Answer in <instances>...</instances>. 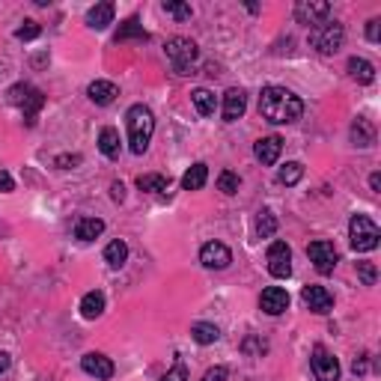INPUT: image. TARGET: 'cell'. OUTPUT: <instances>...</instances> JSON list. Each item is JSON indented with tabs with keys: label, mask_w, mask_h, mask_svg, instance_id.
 <instances>
[{
	"label": "cell",
	"mask_w": 381,
	"mask_h": 381,
	"mask_svg": "<svg viewBox=\"0 0 381 381\" xmlns=\"http://www.w3.org/2000/svg\"><path fill=\"white\" fill-rule=\"evenodd\" d=\"M164 54H167L176 75H191L194 63L200 60V48H197V42H191L185 36H173L167 45H164Z\"/></svg>",
	"instance_id": "3957f363"
},
{
	"label": "cell",
	"mask_w": 381,
	"mask_h": 381,
	"mask_svg": "<svg viewBox=\"0 0 381 381\" xmlns=\"http://www.w3.org/2000/svg\"><path fill=\"white\" fill-rule=\"evenodd\" d=\"M280 152H283V140H280L277 135H268V137H259L254 143V155L256 161H262L265 167H271V164H277Z\"/></svg>",
	"instance_id": "9a60e30c"
},
{
	"label": "cell",
	"mask_w": 381,
	"mask_h": 381,
	"mask_svg": "<svg viewBox=\"0 0 381 381\" xmlns=\"http://www.w3.org/2000/svg\"><path fill=\"white\" fill-rule=\"evenodd\" d=\"M161 381H188V370H185V363L176 360V367L167 370V375H161Z\"/></svg>",
	"instance_id": "8d00e7d4"
},
{
	"label": "cell",
	"mask_w": 381,
	"mask_h": 381,
	"mask_svg": "<svg viewBox=\"0 0 381 381\" xmlns=\"http://www.w3.org/2000/svg\"><path fill=\"white\" fill-rule=\"evenodd\" d=\"M105 313V292H87L80 298V316L84 319H98Z\"/></svg>",
	"instance_id": "7402d4cb"
},
{
	"label": "cell",
	"mask_w": 381,
	"mask_h": 381,
	"mask_svg": "<svg viewBox=\"0 0 381 381\" xmlns=\"http://www.w3.org/2000/svg\"><path fill=\"white\" fill-rule=\"evenodd\" d=\"M200 262L206 265V268L221 271V268H226V265L233 262V254H229V247L224 241H206L200 247Z\"/></svg>",
	"instance_id": "7c38bea8"
},
{
	"label": "cell",
	"mask_w": 381,
	"mask_h": 381,
	"mask_svg": "<svg viewBox=\"0 0 381 381\" xmlns=\"http://www.w3.org/2000/svg\"><path fill=\"white\" fill-rule=\"evenodd\" d=\"M301 176H304V164L301 161H286L283 167L277 170V182H280V185H298Z\"/></svg>",
	"instance_id": "f546056e"
},
{
	"label": "cell",
	"mask_w": 381,
	"mask_h": 381,
	"mask_svg": "<svg viewBox=\"0 0 381 381\" xmlns=\"http://www.w3.org/2000/svg\"><path fill=\"white\" fill-rule=\"evenodd\" d=\"M110 197H113L117 203L125 200V185H122V182H113V185H110Z\"/></svg>",
	"instance_id": "b9f144b4"
},
{
	"label": "cell",
	"mask_w": 381,
	"mask_h": 381,
	"mask_svg": "<svg viewBox=\"0 0 381 381\" xmlns=\"http://www.w3.org/2000/svg\"><path fill=\"white\" fill-rule=\"evenodd\" d=\"M349 75L357 80V84H372V80H375L372 63L363 60V57H352V60H349Z\"/></svg>",
	"instance_id": "484cf974"
},
{
	"label": "cell",
	"mask_w": 381,
	"mask_h": 381,
	"mask_svg": "<svg viewBox=\"0 0 381 381\" xmlns=\"http://www.w3.org/2000/svg\"><path fill=\"white\" fill-rule=\"evenodd\" d=\"M54 164H57L60 170H72L75 164H80V155H57V161H54Z\"/></svg>",
	"instance_id": "f35d334b"
},
{
	"label": "cell",
	"mask_w": 381,
	"mask_h": 381,
	"mask_svg": "<svg viewBox=\"0 0 381 381\" xmlns=\"http://www.w3.org/2000/svg\"><path fill=\"white\" fill-rule=\"evenodd\" d=\"M349 241L357 254H370L381 241V229L372 218H367V214H355L349 221Z\"/></svg>",
	"instance_id": "277c9868"
},
{
	"label": "cell",
	"mask_w": 381,
	"mask_h": 381,
	"mask_svg": "<svg viewBox=\"0 0 381 381\" xmlns=\"http://www.w3.org/2000/svg\"><path fill=\"white\" fill-rule=\"evenodd\" d=\"M105 233V221L102 218H80L75 224V239L78 241H95Z\"/></svg>",
	"instance_id": "d6986e66"
},
{
	"label": "cell",
	"mask_w": 381,
	"mask_h": 381,
	"mask_svg": "<svg viewBox=\"0 0 381 381\" xmlns=\"http://www.w3.org/2000/svg\"><path fill=\"white\" fill-rule=\"evenodd\" d=\"M241 352H244L247 357H262L265 352H268V343H265L262 337H247V340L241 343Z\"/></svg>",
	"instance_id": "d6a6232c"
},
{
	"label": "cell",
	"mask_w": 381,
	"mask_h": 381,
	"mask_svg": "<svg viewBox=\"0 0 381 381\" xmlns=\"http://www.w3.org/2000/svg\"><path fill=\"white\" fill-rule=\"evenodd\" d=\"M87 95H90V102L98 105V108H108L113 98L120 95V87L113 84V80H93V84L87 87Z\"/></svg>",
	"instance_id": "e0dca14e"
},
{
	"label": "cell",
	"mask_w": 381,
	"mask_h": 381,
	"mask_svg": "<svg viewBox=\"0 0 381 381\" xmlns=\"http://www.w3.org/2000/svg\"><path fill=\"white\" fill-rule=\"evenodd\" d=\"M304 102L286 87H265L259 95V117L271 125H292L301 120Z\"/></svg>",
	"instance_id": "6da1fadb"
},
{
	"label": "cell",
	"mask_w": 381,
	"mask_h": 381,
	"mask_svg": "<svg viewBox=\"0 0 381 381\" xmlns=\"http://www.w3.org/2000/svg\"><path fill=\"white\" fill-rule=\"evenodd\" d=\"M167 15H173L176 21H188L191 15H194V9L188 6V4H179V0H164V6H161Z\"/></svg>",
	"instance_id": "1f68e13d"
},
{
	"label": "cell",
	"mask_w": 381,
	"mask_h": 381,
	"mask_svg": "<svg viewBox=\"0 0 381 381\" xmlns=\"http://www.w3.org/2000/svg\"><path fill=\"white\" fill-rule=\"evenodd\" d=\"M125 128H128V149L135 155H143L149 149V140L155 135V117L146 105H131L125 113Z\"/></svg>",
	"instance_id": "7a4b0ae2"
},
{
	"label": "cell",
	"mask_w": 381,
	"mask_h": 381,
	"mask_svg": "<svg viewBox=\"0 0 381 381\" xmlns=\"http://www.w3.org/2000/svg\"><path fill=\"white\" fill-rule=\"evenodd\" d=\"M307 256H310L313 265H316V271H319V274H334L337 262H340L337 247L330 244V241H325V239L307 244Z\"/></svg>",
	"instance_id": "ba28073f"
},
{
	"label": "cell",
	"mask_w": 381,
	"mask_h": 381,
	"mask_svg": "<svg viewBox=\"0 0 381 381\" xmlns=\"http://www.w3.org/2000/svg\"><path fill=\"white\" fill-rule=\"evenodd\" d=\"M113 4H95L90 12H87V24L93 27V30H105L108 24H113Z\"/></svg>",
	"instance_id": "cb8c5ba5"
},
{
	"label": "cell",
	"mask_w": 381,
	"mask_h": 381,
	"mask_svg": "<svg viewBox=\"0 0 381 381\" xmlns=\"http://www.w3.org/2000/svg\"><path fill=\"white\" fill-rule=\"evenodd\" d=\"M117 45L120 42H128V39H135V42H149V33L143 30V24L137 21V19H125L122 24H120V30H117Z\"/></svg>",
	"instance_id": "44dd1931"
},
{
	"label": "cell",
	"mask_w": 381,
	"mask_h": 381,
	"mask_svg": "<svg viewBox=\"0 0 381 381\" xmlns=\"http://www.w3.org/2000/svg\"><path fill=\"white\" fill-rule=\"evenodd\" d=\"M352 370H355V375H363V372H367V355H360V357H355V363H352Z\"/></svg>",
	"instance_id": "7bdbcfd3"
},
{
	"label": "cell",
	"mask_w": 381,
	"mask_h": 381,
	"mask_svg": "<svg viewBox=\"0 0 381 381\" xmlns=\"http://www.w3.org/2000/svg\"><path fill=\"white\" fill-rule=\"evenodd\" d=\"M98 149H102V155H105V158L117 161V158H120V152H122L120 131H117V128H110V125H105L102 131H98Z\"/></svg>",
	"instance_id": "ac0fdd59"
},
{
	"label": "cell",
	"mask_w": 381,
	"mask_h": 381,
	"mask_svg": "<svg viewBox=\"0 0 381 381\" xmlns=\"http://www.w3.org/2000/svg\"><path fill=\"white\" fill-rule=\"evenodd\" d=\"M265 262H268V274L274 280H286L292 274V251L286 241H271L268 254H265Z\"/></svg>",
	"instance_id": "52a82bcc"
},
{
	"label": "cell",
	"mask_w": 381,
	"mask_h": 381,
	"mask_svg": "<svg viewBox=\"0 0 381 381\" xmlns=\"http://www.w3.org/2000/svg\"><path fill=\"white\" fill-rule=\"evenodd\" d=\"M0 191H4V194L15 191V182H12V176H9L6 170H0Z\"/></svg>",
	"instance_id": "60d3db41"
},
{
	"label": "cell",
	"mask_w": 381,
	"mask_h": 381,
	"mask_svg": "<svg viewBox=\"0 0 381 381\" xmlns=\"http://www.w3.org/2000/svg\"><path fill=\"white\" fill-rule=\"evenodd\" d=\"M301 301L310 313H319V316H325V313L334 310V295H330L325 286H304L301 289Z\"/></svg>",
	"instance_id": "8fae6325"
},
{
	"label": "cell",
	"mask_w": 381,
	"mask_h": 381,
	"mask_svg": "<svg viewBox=\"0 0 381 381\" xmlns=\"http://www.w3.org/2000/svg\"><path fill=\"white\" fill-rule=\"evenodd\" d=\"M9 367H12V357H9L6 352H0V375H4Z\"/></svg>",
	"instance_id": "ee69618b"
},
{
	"label": "cell",
	"mask_w": 381,
	"mask_h": 381,
	"mask_svg": "<svg viewBox=\"0 0 381 381\" xmlns=\"http://www.w3.org/2000/svg\"><path fill=\"white\" fill-rule=\"evenodd\" d=\"M137 188L140 191H152V194H161L170 188V176L164 173H146V176H137Z\"/></svg>",
	"instance_id": "f1b7e54d"
},
{
	"label": "cell",
	"mask_w": 381,
	"mask_h": 381,
	"mask_svg": "<svg viewBox=\"0 0 381 381\" xmlns=\"http://www.w3.org/2000/svg\"><path fill=\"white\" fill-rule=\"evenodd\" d=\"M370 188H372L375 194L381 191V176H378V173H372V176H370Z\"/></svg>",
	"instance_id": "f6af8a7d"
},
{
	"label": "cell",
	"mask_w": 381,
	"mask_h": 381,
	"mask_svg": "<svg viewBox=\"0 0 381 381\" xmlns=\"http://www.w3.org/2000/svg\"><path fill=\"white\" fill-rule=\"evenodd\" d=\"M39 33H42V27L36 21H24V27L15 30V36H19L21 42H33V39H39Z\"/></svg>",
	"instance_id": "d590c367"
},
{
	"label": "cell",
	"mask_w": 381,
	"mask_h": 381,
	"mask_svg": "<svg viewBox=\"0 0 381 381\" xmlns=\"http://www.w3.org/2000/svg\"><path fill=\"white\" fill-rule=\"evenodd\" d=\"M357 277H360V283H363V286H375L378 268H375L372 262H357Z\"/></svg>",
	"instance_id": "e575fe53"
},
{
	"label": "cell",
	"mask_w": 381,
	"mask_h": 381,
	"mask_svg": "<svg viewBox=\"0 0 381 381\" xmlns=\"http://www.w3.org/2000/svg\"><path fill=\"white\" fill-rule=\"evenodd\" d=\"M80 370H84L87 375H95L98 381H108V378H113V372H117L113 360L105 357L102 352H90V355L80 357Z\"/></svg>",
	"instance_id": "5bb4252c"
},
{
	"label": "cell",
	"mask_w": 381,
	"mask_h": 381,
	"mask_svg": "<svg viewBox=\"0 0 381 381\" xmlns=\"http://www.w3.org/2000/svg\"><path fill=\"white\" fill-rule=\"evenodd\" d=\"M310 367H313V375H316V381H340V360L330 355L325 345H316V349H313Z\"/></svg>",
	"instance_id": "9c48e42d"
},
{
	"label": "cell",
	"mask_w": 381,
	"mask_h": 381,
	"mask_svg": "<svg viewBox=\"0 0 381 381\" xmlns=\"http://www.w3.org/2000/svg\"><path fill=\"white\" fill-rule=\"evenodd\" d=\"M191 102H194V108H197V113H200V117H212L214 108H218V102H214V93L206 90V87H197V90L191 93Z\"/></svg>",
	"instance_id": "d4e9b609"
},
{
	"label": "cell",
	"mask_w": 381,
	"mask_h": 381,
	"mask_svg": "<svg viewBox=\"0 0 381 381\" xmlns=\"http://www.w3.org/2000/svg\"><path fill=\"white\" fill-rule=\"evenodd\" d=\"M352 143L360 146V149H370V146L375 143V128H372L370 120L357 117V120L352 122Z\"/></svg>",
	"instance_id": "ffe728a7"
},
{
	"label": "cell",
	"mask_w": 381,
	"mask_h": 381,
	"mask_svg": "<svg viewBox=\"0 0 381 381\" xmlns=\"http://www.w3.org/2000/svg\"><path fill=\"white\" fill-rule=\"evenodd\" d=\"M328 15H330V4H325V0H298V4H295L298 24H307L310 30L325 24Z\"/></svg>",
	"instance_id": "30bf717a"
},
{
	"label": "cell",
	"mask_w": 381,
	"mask_h": 381,
	"mask_svg": "<svg viewBox=\"0 0 381 381\" xmlns=\"http://www.w3.org/2000/svg\"><path fill=\"white\" fill-rule=\"evenodd\" d=\"M259 310L268 313V316H280V313L289 310V292L283 286H268L259 295Z\"/></svg>",
	"instance_id": "4fadbf2b"
},
{
	"label": "cell",
	"mask_w": 381,
	"mask_h": 381,
	"mask_svg": "<svg viewBox=\"0 0 381 381\" xmlns=\"http://www.w3.org/2000/svg\"><path fill=\"white\" fill-rule=\"evenodd\" d=\"M206 179H209V167L203 161H197V164H191V167H188V173L182 176V188H185V191H200L206 185Z\"/></svg>",
	"instance_id": "603a6c76"
},
{
	"label": "cell",
	"mask_w": 381,
	"mask_h": 381,
	"mask_svg": "<svg viewBox=\"0 0 381 381\" xmlns=\"http://www.w3.org/2000/svg\"><path fill=\"white\" fill-rule=\"evenodd\" d=\"M343 39H345V27L340 21H325L319 27L310 30V45L316 48L319 54H337L343 48Z\"/></svg>",
	"instance_id": "8992f818"
},
{
	"label": "cell",
	"mask_w": 381,
	"mask_h": 381,
	"mask_svg": "<svg viewBox=\"0 0 381 381\" xmlns=\"http://www.w3.org/2000/svg\"><path fill=\"white\" fill-rule=\"evenodd\" d=\"M226 367H212L206 375H203V381H226Z\"/></svg>",
	"instance_id": "ab89813d"
},
{
	"label": "cell",
	"mask_w": 381,
	"mask_h": 381,
	"mask_svg": "<svg viewBox=\"0 0 381 381\" xmlns=\"http://www.w3.org/2000/svg\"><path fill=\"white\" fill-rule=\"evenodd\" d=\"M367 39L370 42H378L381 39V19H370L367 21Z\"/></svg>",
	"instance_id": "74e56055"
},
{
	"label": "cell",
	"mask_w": 381,
	"mask_h": 381,
	"mask_svg": "<svg viewBox=\"0 0 381 381\" xmlns=\"http://www.w3.org/2000/svg\"><path fill=\"white\" fill-rule=\"evenodd\" d=\"M277 233V214L271 209H262L256 218V236L259 239H271Z\"/></svg>",
	"instance_id": "4dcf8cb0"
},
{
	"label": "cell",
	"mask_w": 381,
	"mask_h": 381,
	"mask_svg": "<svg viewBox=\"0 0 381 381\" xmlns=\"http://www.w3.org/2000/svg\"><path fill=\"white\" fill-rule=\"evenodd\" d=\"M6 95H9V105L21 108L27 125L36 122V113L45 108V95H42V90L30 87V84H15V87H9V93H6Z\"/></svg>",
	"instance_id": "5b68a950"
},
{
	"label": "cell",
	"mask_w": 381,
	"mask_h": 381,
	"mask_svg": "<svg viewBox=\"0 0 381 381\" xmlns=\"http://www.w3.org/2000/svg\"><path fill=\"white\" fill-rule=\"evenodd\" d=\"M244 110H247V95H244L239 87L226 90V93H224V108H221L224 122H236V120H241V117H244Z\"/></svg>",
	"instance_id": "2e32d148"
},
{
	"label": "cell",
	"mask_w": 381,
	"mask_h": 381,
	"mask_svg": "<svg viewBox=\"0 0 381 381\" xmlns=\"http://www.w3.org/2000/svg\"><path fill=\"white\" fill-rule=\"evenodd\" d=\"M125 259H128V244H125L122 239L110 241V244L105 247V262L110 265V268H122Z\"/></svg>",
	"instance_id": "83f0119b"
},
{
	"label": "cell",
	"mask_w": 381,
	"mask_h": 381,
	"mask_svg": "<svg viewBox=\"0 0 381 381\" xmlns=\"http://www.w3.org/2000/svg\"><path fill=\"white\" fill-rule=\"evenodd\" d=\"M191 337H194V343H200V345H212V343L221 340V330H218V325H212V322H197L191 328Z\"/></svg>",
	"instance_id": "4316f807"
},
{
	"label": "cell",
	"mask_w": 381,
	"mask_h": 381,
	"mask_svg": "<svg viewBox=\"0 0 381 381\" xmlns=\"http://www.w3.org/2000/svg\"><path fill=\"white\" fill-rule=\"evenodd\" d=\"M218 191H224L226 197L239 194V176H236L233 170H224V173L218 176Z\"/></svg>",
	"instance_id": "836d02e7"
}]
</instances>
